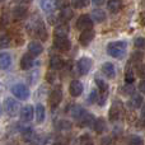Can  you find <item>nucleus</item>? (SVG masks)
Segmentation results:
<instances>
[{
  "instance_id": "1",
  "label": "nucleus",
  "mask_w": 145,
  "mask_h": 145,
  "mask_svg": "<svg viewBox=\"0 0 145 145\" xmlns=\"http://www.w3.org/2000/svg\"><path fill=\"white\" fill-rule=\"evenodd\" d=\"M27 32L29 36L32 37H37L40 41H46L48 37L47 35V29H46L45 22L42 20V18L38 15H33L32 18H29L27 23Z\"/></svg>"
},
{
  "instance_id": "2",
  "label": "nucleus",
  "mask_w": 145,
  "mask_h": 145,
  "mask_svg": "<svg viewBox=\"0 0 145 145\" xmlns=\"http://www.w3.org/2000/svg\"><path fill=\"white\" fill-rule=\"evenodd\" d=\"M127 52V43L125 41H113L107 45V54L111 57L122 59Z\"/></svg>"
},
{
  "instance_id": "3",
  "label": "nucleus",
  "mask_w": 145,
  "mask_h": 145,
  "mask_svg": "<svg viewBox=\"0 0 145 145\" xmlns=\"http://www.w3.org/2000/svg\"><path fill=\"white\" fill-rule=\"evenodd\" d=\"M10 92H12V94L14 97H17L20 101H25L27 98H29V94H31L29 88L25 84H23V83H18V84L12 85Z\"/></svg>"
},
{
  "instance_id": "4",
  "label": "nucleus",
  "mask_w": 145,
  "mask_h": 145,
  "mask_svg": "<svg viewBox=\"0 0 145 145\" xmlns=\"http://www.w3.org/2000/svg\"><path fill=\"white\" fill-rule=\"evenodd\" d=\"M54 47L60 52H66L71 48V42L68 36H54Z\"/></svg>"
},
{
  "instance_id": "5",
  "label": "nucleus",
  "mask_w": 145,
  "mask_h": 145,
  "mask_svg": "<svg viewBox=\"0 0 145 145\" xmlns=\"http://www.w3.org/2000/svg\"><path fill=\"white\" fill-rule=\"evenodd\" d=\"M63 101V90L60 87H56L51 90L50 95H48V105H50L51 110H55L59 107V105Z\"/></svg>"
},
{
  "instance_id": "6",
  "label": "nucleus",
  "mask_w": 145,
  "mask_h": 145,
  "mask_svg": "<svg viewBox=\"0 0 145 145\" xmlns=\"http://www.w3.org/2000/svg\"><path fill=\"white\" fill-rule=\"evenodd\" d=\"M93 66V60L90 57H84L79 59V61L76 63V70H78V74L79 75H87L88 72L90 71Z\"/></svg>"
},
{
  "instance_id": "7",
  "label": "nucleus",
  "mask_w": 145,
  "mask_h": 145,
  "mask_svg": "<svg viewBox=\"0 0 145 145\" xmlns=\"http://www.w3.org/2000/svg\"><path fill=\"white\" fill-rule=\"evenodd\" d=\"M4 108H5V112L10 116V117H15L19 111V105L18 102L12 97H7L4 99Z\"/></svg>"
},
{
  "instance_id": "8",
  "label": "nucleus",
  "mask_w": 145,
  "mask_h": 145,
  "mask_svg": "<svg viewBox=\"0 0 145 145\" xmlns=\"http://www.w3.org/2000/svg\"><path fill=\"white\" fill-rule=\"evenodd\" d=\"M122 103L121 101H113L112 105H111L110 112H108V117H110V121H117L121 118V115H122Z\"/></svg>"
},
{
  "instance_id": "9",
  "label": "nucleus",
  "mask_w": 145,
  "mask_h": 145,
  "mask_svg": "<svg viewBox=\"0 0 145 145\" xmlns=\"http://www.w3.org/2000/svg\"><path fill=\"white\" fill-rule=\"evenodd\" d=\"M76 28L80 31L92 29L93 28V18L88 14H82L76 20Z\"/></svg>"
},
{
  "instance_id": "10",
  "label": "nucleus",
  "mask_w": 145,
  "mask_h": 145,
  "mask_svg": "<svg viewBox=\"0 0 145 145\" xmlns=\"http://www.w3.org/2000/svg\"><path fill=\"white\" fill-rule=\"evenodd\" d=\"M33 117H35V110H33V106L31 105H25L22 107V110H20V120L23 121V122H31V121L33 120Z\"/></svg>"
},
{
  "instance_id": "11",
  "label": "nucleus",
  "mask_w": 145,
  "mask_h": 145,
  "mask_svg": "<svg viewBox=\"0 0 145 145\" xmlns=\"http://www.w3.org/2000/svg\"><path fill=\"white\" fill-rule=\"evenodd\" d=\"M95 118L92 113H89L88 111H85L82 116L76 120V123L80 126V127H88V126H93Z\"/></svg>"
},
{
  "instance_id": "12",
  "label": "nucleus",
  "mask_w": 145,
  "mask_h": 145,
  "mask_svg": "<svg viewBox=\"0 0 145 145\" xmlns=\"http://www.w3.org/2000/svg\"><path fill=\"white\" fill-rule=\"evenodd\" d=\"M40 7L43 13L52 14L57 8V0H40Z\"/></svg>"
},
{
  "instance_id": "13",
  "label": "nucleus",
  "mask_w": 145,
  "mask_h": 145,
  "mask_svg": "<svg viewBox=\"0 0 145 145\" xmlns=\"http://www.w3.org/2000/svg\"><path fill=\"white\" fill-rule=\"evenodd\" d=\"M94 31L93 29H85V31H82V33H80L79 36V42L82 46H88L90 42L93 41V38H94Z\"/></svg>"
},
{
  "instance_id": "14",
  "label": "nucleus",
  "mask_w": 145,
  "mask_h": 145,
  "mask_svg": "<svg viewBox=\"0 0 145 145\" xmlns=\"http://www.w3.org/2000/svg\"><path fill=\"white\" fill-rule=\"evenodd\" d=\"M83 83L80 80H71L70 85H69V92H70L71 97H79L80 94L83 93Z\"/></svg>"
},
{
  "instance_id": "15",
  "label": "nucleus",
  "mask_w": 145,
  "mask_h": 145,
  "mask_svg": "<svg viewBox=\"0 0 145 145\" xmlns=\"http://www.w3.org/2000/svg\"><path fill=\"white\" fill-rule=\"evenodd\" d=\"M28 52L32 56H38L43 52V46L40 41H31L28 43Z\"/></svg>"
},
{
  "instance_id": "16",
  "label": "nucleus",
  "mask_w": 145,
  "mask_h": 145,
  "mask_svg": "<svg viewBox=\"0 0 145 145\" xmlns=\"http://www.w3.org/2000/svg\"><path fill=\"white\" fill-rule=\"evenodd\" d=\"M27 13H28V9L25 5H17V7L13 9V18L15 20H22L27 17Z\"/></svg>"
},
{
  "instance_id": "17",
  "label": "nucleus",
  "mask_w": 145,
  "mask_h": 145,
  "mask_svg": "<svg viewBox=\"0 0 145 145\" xmlns=\"http://www.w3.org/2000/svg\"><path fill=\"white\" fill-rule=\"evenodd\" d=\"M65 65V61L63 60V57L59 55H52L50 59V66L52 70H61Z\"/></svg>"
},
{
  "instance_id": "18",
  "label": "nucleus",
  "mask_w": 145,
  "mask_h": 145,
  "mask_svg": "<svg viewBox=\"0 0 145 145\" xmlns=\"http://www.w3.org/2000/svg\"><path fill=\"white\" fill-rule=\"evenodd\" d=\"M35 64V60H33V56L31 54H24L20 59V68L22 70H29Z\"/></svg>"
},
{
  "instance_id": "19",
  "label": "nucleus",
  "mask_w": 145,
  "mask_h": 145,
  "mask_svg": "<svg viewBox=\"0 0 145 145\" xmlns=\"http://www.w3.org/2000/svg\"><path fill=\"white\" fill-rule=\"evenodd\" d=\"M12 65V56L8 52H0V70H7Z\"/></svg>"
},
{
  "instance_id": "20",
  "label": "nucleus",
  "mask_w": 145,
  "mask_h": 145,
  "mask_svg": "<svg viewBox=\"0 0 145 145\" xmlns=\"http://www.w3.org/2000/svg\"><path fill=\"white\" fill-rule=\"evenodd\" d=\"M102 72L108 78V79H113L116 76V69L112 63H105L102 65Z\"/></svg>"
},
{
  "instance_id": "21",
  "label": "nucleus",
  "mask_w": 145,
  "mask_h": 145,
  "mask_svg": "<svg viewBox=\"0 0 145 145\" xmlns=\"http://www.w3.org/2000/svg\"><path fill=\"white\" fill-rule=\"evenodd\" d=\"M107 8L111 13H118L123 8V1L122 0H108L107 1Z\"/></svg>"
},
{
  "instance_id": "22",
  "label": "nucleus",
  "mask_w": 145,
  "mask_h": 145,
  "mask_svg": "<svg viewBox=\"0 0 145 145\" xmlns=\"http://www.w3.org/2000/svg\"><path fill=\"white\" fill-rule=\"evenodd\" d=\"M35 116H36V121L37 123H42L45 121V117H46V108L43 105L38 103L36 106V110H35Z\"/></svg>"
},
{
  "instance_id": "23",
  "label": "nucleus",
  "mask_w": 145,
  "mask_h": 145,
  "mask_svg": "<svg viewBox=\"0 0 145 145\" xmlns=\"http://www.w3.org/2000/svg\"><path fill=\"white\" fill-rule=\"evenodd\" d=\"M72 15H74V13H72V9L69 7H64L63 9H61L60 14H59V19L61 20V22L66 23L69 22V20L72 18Z\"/></svg>"
},
{
  "instance_id": "24",
  "label": "nucleus",
  "mask_w": 145,
  "mask_h": 145,
  "mask_svg": "<svg viewBox=\"0 0 145 145\" xmlns=\"http://www.w3.org/2000/svg\"><path fill=\"white\" fill-rule=\"evenodd\" d=\"M90 17L93 18V20H95V22H98V23H102V22H105L106 20V18H107V15H106V12L105 10H102V9H94L92 12V14H90Z\"/></svg>"
},
{
  "instance_id": "25",
  "label": "nucleus",
  "mask_w": 145,
  "mask_h": 145,
  "mask_svg": "<svg viewBox=\"0 0 145 145\" xmlns=\"http://www.w3.org/2000/svg\"><path fill=\"white\" fill-rule=\"evenodd\" d=\"M69 33V25L66 23H61V24H56L55 31H54V36H68Z\"/></svg>"
},
{
  "instance_id": "26",
  "label": "nucleus",
  "mask_w": 145,
  "mask_h": 145,
  "mask_svg": "<svg viewBox=\"0 0 145 145\" xmlns=\"http://www.w3.org/2000/svg\"><path fill=\"white\" fill-rule=\"evenodd\" d=\"M141 105H143V97H141L140 94H134L133 97H131V99L129 101V106H130L131 108H134V110L141 107Z\"/></svg>"
},
{
  "instance_id": "27",
  "label": "nucleus",
  "mask_w": 145,
  "mask_h": 145,
  "mask_svg": "<svg viewBox=\"0 0 145 145\" xmlns=\"http://www.w3.org/2000/svg\"><path fill=\"white\" fill-rule=\"evenodd\" d=\"M93 129L97 134H102L103 131L106 130V121L103 118H97L93 123Z\"/></svg>"
},
{
  "instance_id": "28",
  "label": "nucleus",
  "mask_w": 145,
  "mask_h": 145,
  "mask_svg": "<svg viewBox=\"0 0 145 145\" xmlns=\"http://www.w3.org/2000/svg\"><path fill=\"white\" fill-rule=\"evenodd\" d=\"M75 145H93V140L88 134H83V135H80L78 138Z\"/></svg>"
},
{
  "instance_id": "29",
  "label": "nucleus",
  "mask_w": 145,
  "mask_h": 145,
  "mask_svg": "<svg viewBox=\"0 0 145 145\" xmlns=\"http://www.w3.org/2000/svg\"><path fill=\"white\" fill-rule=\"evenodd\" d=\"M12 46V37L9 35H1L0 36V48H8Z\"/></svg>"
},
{
  "instance_id": "30",
  "label": "nucleus",
  "mask_w": 145,
  "mask_h": 145,
  "mask_svg": "<svg viewBox=\"0 0 145 145\" xmlns=\"http://www.w3.org/2000/svg\"><path fill=\"white\" fill-rule=\"evenodd\" d=\"M84 112H85V110L82 107V106H79V105H75L74 107L71 108V111H70L71 116H72V117H74V120H75V121H76L78 118H79L80 116H82Z\"/></svg>"
},
{
  "instance_id": "31",
  "label": "nucleus",
  "mask_w": 145,
  "mask_h": 145,
  "mask_svg": "<svg viewBox=\"0 0 145 145\" xmlns=\"http://www.w3.org/2000/svg\"><path fill=\"white\" fill-rule=\"evenodd\" d=\"M56 126H57V129L61 131H69L71 129V122L68 120H61V121H59Z\"/></svg>"
},
{
  "instance_id": "32",
  "label": "nucleus",
  "mask_w": 145,
  "mask_h": 145,
  "mask_svg": "<svg viewBox=\"0 0 145 145\" xmlns=\"http://www.w3.org/2000/svg\"><path fill=\"white\" fill-rule=\"evenodd\" d=\"M127 144L129 145H144V140H143V138H140L138 135H131L127 140Z\"/></svg>"
},
{
  "instance_id": "33",
  "label": "nucleus",
  "mask_w": 145,
  "mask_h": 145,
  "mask_svg": "<svg viewBox=\"0 0 145 145\" xmlns=\"http://www.w3.org/2000/svg\"><path fill=\"white\" fill-rule=\"evenodd\" d=\"M89 4V0H71V5L75 9H83Z\"/></svg>"
},
{
  "instance_id": "34",
  "label": "nucleus",
  "mask_w": 145,
  "mask_h": 145,
  "mask_svg": "<svg viewBox=\"0 0 145 145\" xmlns=\"http://www.w3.org/2000/svg\"><path fill=\"white\" fill-rule=\"evenodd\" d=\"M134 80H135V76H134V71L131 68H127L125 71V82L127 84H133Z\"/></svg>"
},
{
  "instance_id": "35",
  "label": "nucleus",
  "mask_w": 145,
  "mask_h": 145,
  "mask_svg": "<svg viewBox=\"0 0 145 145\" xmlns=\"http://www.w3.org/2000/svg\"><path fill=\"white\" fill-rule=\"evenodd\" d=\"M98 97H99V94H98L97 90H92L89 94V97H88V103H97L98 102Z\"/></svg>"
},
{
  "instance_id": "36",
  "label": "nucleus",
  "mask_w": 145,
  "mask_h": 145,
  "mask_svg": "<svg viewBox=\"0 0 145 145\" xmlns=\"http://www.w3.org/2000/svg\"><path fill=\"white\" fill-rule=\"evenodd\" d=\"M143 59H144V54L139 52V51H135V52H133V55H131V61H134V63H139V61H141Z\"/></svg>"
},
{
  "instance_id": "37",
  "label": "nucleus",
  "mask_w": 145,
  "mask_h": 145,
  "mask_svg": "<svg viewBox=\"0 0 145 145\" xmlns=\"http://www.w3.org/2000/svg\"><path fill=\"white\" fill-rule=\"evenodd\" d=\"M134 43H135V46H136L138 48H143V50H145V38H144V37H138V38H135Z\"/></svg>"
},
{
  "instance_id": "38",
  "label": "nucleus",
  "mask_w": 145,
  "mask_h": 145,
  "mask_svg": "<svg viewBox=\"0 0 145 145\" xmlns=\"http://www.w3.org/2000/svg\"><path fill=\"white\" fill-rule=\"evenodd\" d=\"M134 87L131 84H127V85H125V87H123V89H122V93L123 94H126V95H131L134 93Z\"/></svg>"
},
{
  "instance_id": "39",
  "label": "nucleus",
  "mask_w": 145,
  "mask_h": 145,
  "mask_svg": "<svg viewBox=\"0 0 145 145\" xmlns=\"http://www.w3.org/2000/svg\"><path fill=\"white\" fill-rule=\"evenodd\" d=\"M136 71H138L139 76L143 78V79H145V64H141V65H139L138 69H136Z\"/></svg>"
},
{
  "instance_id": "40",
  "label": "nucleus",
  "mask_w": 145,
  "mask_h": 145,
  "mask_svg": "<svg viewBox=\"0 0 145 145\" xmlns=\"http://www.w3.org/2000/svg\"><path fill=\"white\" fill-rule=\"evenodd\" d=\"M93 5H97V7H101V5L105 4V0H92Z\"/></svg>"
},
{
  "instance_id": "41",
  "label": "nucleus",
  "mask_w": 145,
  "mask_h": 145,
  "mask_svg": "<svg viewBox=\"0 0 145 145\" xmlns=\"http://www.w3.org/2000/svg\"><path fill=\"white\" fill-rule=\"evenodd\" d=\"M111 141H112V140H111V138H108V136H107V138H103L102 139V145H110Z\"/></svg>"
},
{
  "instance_id": "42",
  "label": "nucleus",
  "mask_w": 145,
  "mask_h": 145,
  "mask_svg": "<svg viewBox=\"0 0 145 145\" xmlns=\"http://www.w3.org/2000/svg\"><path fill=\"white\" fill-rule=\"evenodd\" d=\"M139 89H140L141 93H145V80H143V82L139 84Z\"/></svg>"
},
{
  "instance_id": "43",
  "label": "nucleus",
  "mask_w": 145,
  "mask_h": 145,
  "mask_svg": "<svg viewBox=\"0 0 145 145\" xmlns=\"http://www.w3.org/2000/svg\"><path fill=\"white\" fill-rule=\"evenodd\" d=\"M46 76H48V80H50V82H51V83H52V82H54V75H52V74H51V72H48V74H47V75H46Z\"/></svg>"
},
{
  "instance_id": "44",
  "label": "nucleus",
  "mask_w": 145,
  "mask_h": 145,
  "mask_svg": "<svg viewBox=\"0 0 145 145\" xmlns=\"http://www.w3.org/2000/svg\"><path fill=\"white\" fill-rule=\"evenodd\" d=\"M141 116H143V117L145 118V105L143 106V107H141Z\"/></svg>"
},
{
  "instance_id": "45",
  "label": "nucleus",
  "mask_w": 145,
  "mask_h": 145,
  "mask_svg": "<svg viewBox=\"0 0 145 145\" xmlns=\"http://www.w3.org/2000/svg\"><path fill=\"white\" fill-rule=\"evenodd\" d=\"M54 145H66V144H64V143H56V144H54Z\"/></svg>"
},
{
  "instance_id": "46",
  "label": "nucleus",
  "mask_w": 145,
  "mask_h": 145,
  "mask_svg": "<svg viewBox=\"0 0 145 145\" xmlns=\"http://www.w3.org/2000/svg\"><path fill=\"white\" fill-rule=\"evenodd\" d=\"M143 5H144V8H145V0H143Z\"/></svg>"
},
{
  "instance_id": "47",
  "label": "nucleus",
  "mask_w": 145,
  "mask_h": 145,
  "mask_svg": "<svg viewBox=\"0 0 145 145\" xmlns=\"http://www.w3.org/2000/svg\"><path fill=\"white\" fill-rule=\"evenodd\" d=\"M3 1H5V0H0V3H3Z\"/></svg>"
},
{
  "instance_id": "48",
  "label": "nucleus",
  "mask_w": 145,
  "mask_h": 145,
  "mask_svg": "<svg viewBox=\"0 0 145 145\" xmlns=\"http://www.w3.org/2000/svg\"><path fill=\"white\" fill-rule=\"evenodd\" d=\"M0 112H1V108H0Z\"/></svg>"
}]
</instances>
